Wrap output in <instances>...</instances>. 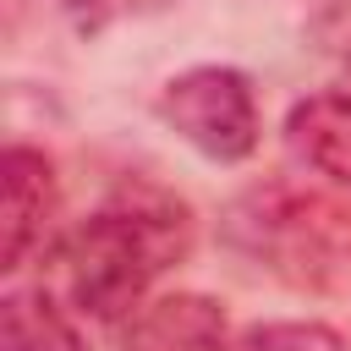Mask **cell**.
<instances>
[{"instance_id":"cell-1","label":"cell","mask_w":351,"mask_h":351,"mask_svg":"<svg viewBox=\"0 0 351 351\" xmlns=\"http://www.w3.org/2000/svg\"><path fill=\"white\" fill-rule=\"evenodd\" d=\"M192 247V225L176 203L154 197V203H115L104 214H93L88 225L71 230L60 269H66V291L88 318H121L143 302V291L154 285V274H165L176 258H186Z\"/></svg>"},{"instance_id":"cell-2","label":"cell","mask_w":351,"mask_h":351,"mask_svg":"<svg viewBox=\"0 0 351 351\" xmlns=\"http://www.w3.org/2000/svg\"><path fill=\"white\" fill-rule=\"evenodd\" d=\"M159 115L208 159L236 165L258 148V99L230 66H192L165 82Z\"/></svg>"},{"instance_id":"cell-3","label":"cell","mask_w":351,"mask_h":351,"mask_svg":"<svg viewBox=\"0 0 351 351\" xmlns=\"http://www.w3.org/2000/svg\"><path fill=\"white\" fill-rule=\"evenodd\" d=\"M121 351H230V329L219 302L176 291L132 313Z\"/></svg>"},{"instance_id":"cell-4","label":"cell","mask_w":351,"mask_h":351,"mask_svg":"<svg viewBox=\"0 0 351 351\" xmlns=\"http://www.w3.org/2000/svg\"><path fill=\"white\" fill-rule=\"evenodd\" d=\"M49 208H55V176H49V159L38 148H22L11 143L5 148V247H0V269H22L33 241L44 236L49 225Z\"/></svg>"},{"instance_id":"cell-5","label":"cell","mask_w":351,"mask_h":351,"mask_svg":"<svg viewBox=\"0 0 351 351\" xmlns=\"http://www.w3.org/2000/svg\"><path fill=\"white\" fill-rule=\"evenodd\" d=\"M285 137L302 165L351 186V93H313L291 110Z\"/></svg>"},{"instance_id":"cell-6","label":"cell","mask_w":351,"mask_h":351,"mask_svg":"<svg viewBox=\"0 0 351 351\" xmlns=\"http://www.w3.org/2000/svg\"><path fill=\"white\" fill-rule=\"evenodd\" d=\"M0 346L5 351H82L77 329L55 313L44 291H11L0 302Z\"/></svg>"},{"instance_id":"cell-7","label":"cell","mask_w":351,"mask_h":351,"mask_svg":"<svg viewBox=\"0 0 351 351\" xmlns=\"http://www.w3.org/2000/svg\"><path fill=\"white\" fill-rule=\"evenodd\" d=\"M236 351H346V340L329 324H258Z\"/></svg>"},{"instance_id":"cell-8","label":"cell","mask_w":351,"mask_h":351,"mask_svg":"<svg viewBox=\"0 0 351 351\" xmlns=\"http://www.w3.org/2000/svg\"><path fill=\"white\" fill-rule=\"evenodd\" d=\"M66 5H71V11H77V16L88 22V27H93V22L104 16V5H110V0H66Z\"/></svg>"}]
</instances>
